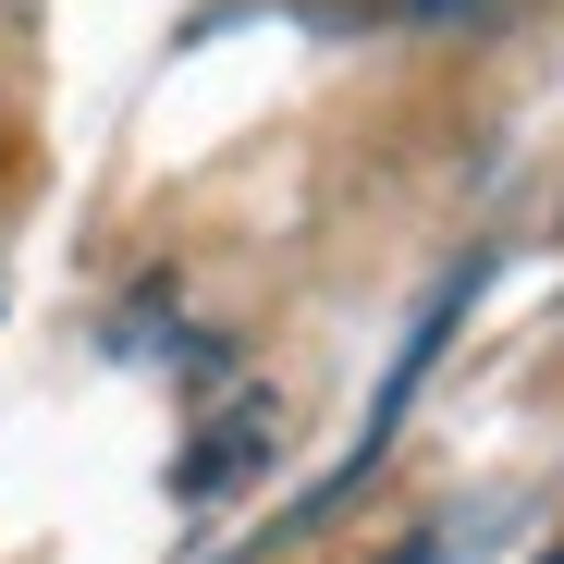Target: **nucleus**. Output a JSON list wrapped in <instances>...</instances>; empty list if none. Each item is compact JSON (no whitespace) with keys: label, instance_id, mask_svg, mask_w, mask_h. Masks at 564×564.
<instances>
[{"label":"nucleus","instance_id":"f257e3e1","mask_svg":"<svg viewBox=\"0 0 564 564\" xmlns=\"http://www.w3.org/2000/svg\"><path fill=\"white\" fill-rule=\"evenodd\" d=\"M307 25H417V37H442V25H479V13H503V0H295Z\"/></svg>","mask_w":564,"mask_h":564},{"label":"nucleus","instance_id":"f03ea898","mask_svg":"<svg viewBox=\"0 0 564 564\" xmlns=\"http://www.w3.org/2000/svg\"><path fill=\"white\" fill-rule=\"evenodd\" d=\"M381 564H442V540H430V528H417V540H393V552H381Z\"/></svg>","mask_w":564,"mask_h":564},{"label":"nucleus","instance_id":"7ed1b4c3","mask_svg":"<svg viewBox=\"0 0 564 564\" xmlns=\"http://www.w3.org/2000/svg\"><path fill=\"white\" fill-rule=\"evenodd\" d=\"M540 564H564V552H540Z\"/></svg>","mask_w":564,"mask_h":564}]
</instances>
